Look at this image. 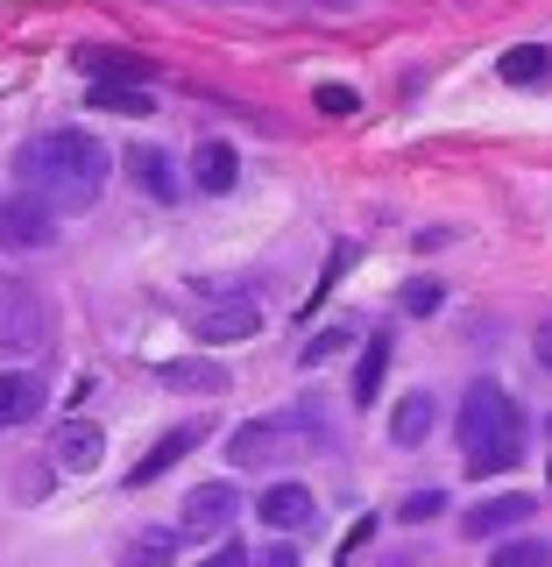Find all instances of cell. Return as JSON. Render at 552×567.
Segmentation results:
<instances>
[{"mask_svg": "<svg viewBox=\"0 0 552 567\" xmlns=\"http://www.w3.org/2000/svg\"><path fill=\"white\" fill-rule=\"evenodd\" d=\"M106 171H114V156L85 128H50V135H29L14 150L22 199H35L43 213H93L106 192Z\"/></svg>", "mask_w": 552, "mask_h": 567, "instance_id": "1", "label": "cell"}, {"mask_svg": "<svg viewBox=\"0 0 552 567\" xmlns=\"http://www.w3.org/2000/svg\"><path fill=\"white\" fill-rule=\"evenodd\" d=\"M454 433H460V468H468V475H503V468L524 461L531 425H524L518 398H510L503 383H468Z\"/></svg>", "mask_w": 552, "mask_h": 567, "instance_id": "2", "label": "cell"}, {"mask_svg": "<svg viewBox=\"0 0 552 567\" xmlns=\"http://www.w3.org/2000/svg\"><path fill=\"white\" fill-rule=\"evenodd\" d=\"M312 447H333V425L312 412V404H291V412L248 419L227 433V461L235 468H270V461H305Z\"/></svg>", "mask_w": 552, "mask_h": 567, "instance_id": "3", "label": "cell"}, {"mask_svg": "<svg viewBox=\"0 0 552 567\" xmlns=\"http://www.w3.org/2000/svg\"><path fill=\"white\" fill-rule=\"evenodd\" d=\"M43 341H50V312H43V291L0 270V354H35Z\"/></svg>", "mask_w": 552, "mask_h": 567, "instance_id": "4", "label": "cell"}, {"mask_svg": "<svg viewBox=\"0 0 552 567\" xmlns=\"http://www.w3.org/2000/svg\"><path fill=\"white\" fill-rule=\"evenodd\" d=\"M262 327V306L248 291H206L199 306H191V333H199L206 348H227V341H248V333Z\"/></svg>", "mask_w": 552, "mask_h": 567, "instance_id": "5", "label": "cell"}, {"mask_svg": "<svg viewBox=\"0 0 552 567\" xmlns=\"http://www.w3.org/2000/svg\"><path fill=\"white\" fill-rule=\"evenodd\" d=\"M58 241V213H43L35 199H0V248H14V256H35V248Z\"/></svg>", "mask_w": 552, "mask_h": 567, "instance_id": "6", "label": "cell"}, {"mask_svg": "<svg viewBox=\"0 0 552 567\" xmlns=\"http://www.w3.org/2000/svg\"><path fill=\"white\" fill-rule=\"evenodd\" d=\"M128 177H135V192H149L156 206H177L185 199V177H177V164H170V150H156V142H128Z\"/></svg>", "mask_w": 552, "mask_h": 567, "instance_id": "7", "label": "cell"}, {"mask_svg": "<svg viewBox=\"0 0 552 567\" xmlns=\"http://www.w3.org/2000/svg\"><path fill=\"white\" fill-rule=\"evenodd\" d=\"M50 461H58L64 475H93L100 461H106V433L93 419H64L58 433H50Z\"/></svg>", "mask_w": 552, "mask_h": 567, "instance_id": "8", "label": "cell"}, {"mask_svg": "<svg viewBox=\"0 0 552 567\" xmlns=\"http://www.w3.org/2000/svg\"><path fill=\"white\" fill-rule=\"evenodd\" d=\"M191 185H199L206 199H227V192L241 185V150L220 142V135H206L199 150H191Z\"/></svg>", "mask_w": 552, "mask_h": 567, "instance_id": "9", "label": "cell"}, {"mask_svg": "<svg viewBox=\"0 0 552 567\" xmlns=\"http://www.w3.org/2000/svg\"><path fill=\"white\" fill-rule=\"evenodd\" d=\"M256 518L270 525V532H305L319 518V496L305 483H270V489L256 496Z\"/></svg>", "mask_w": 552, "mask_h": 567, "instance_id": "10", "label": "cell"}, {"mask_svg": "<svg viewBox=\"0 0 552 567\" xmlns=\"http://www.w3.org/2000/svg\"><path fill=\"white\" fill-rule=\"evenodd\" d=\"M199 440H206V419H185V425H170V433H164V440H156V447H149V454H142L135 468H128V489L156 483V475H170L177 461H185L191 447H199Z\"/></svg>", "mask_w": 552, "mask_h": 567, "instance_id": "11", "label": "cell"}, {"mask_svg": "<svg viewBox=\"0 0 552 567\" xmlns=\"http://www.w3.org/2000/svg\"><path fill=\"white\" fill-rule=\"evenodd\" d=\"M531 511H539L531 496H482V504L460 518V532H468V539H510V532H518Z\"/></svg>", "mask_w": 552, "mask_h": 567, "instance_id": "12", "label": "cell"}, {"mask_svg": "<svg viewBox=\"0 0 552 567\" xmlns=\"http://www.w3.org/2000/svg\"><path fill=\"white\" fill-rule=\"evenodd\" d=\"M35 412H43V377H29V369H0V433H22Z\"/></svg>", "mask_w": 552, "mask_h": 567, "instance_id": "13", "label": "cell"}, {"mask_svg": "<svg viewBox=\"0 0 552 567\" xmlns=\"http://www.w3.org/2000/svg\"><path fill=\"white\" fill-rule=\"evenodd\" d=\"M235 511H241L235 483H199V489L185 496V532H227Z\"/></svg>", "mask_w": 552, "mask_h": 567, "instance_id": "14", "label": "cell"}, {"mask_svg": "<svg viewBox=\"0 0 552 567\" xmlns=\"http://www.w3.org/2000/svg\"><path fill=\"white\" fill-rule=\"evenodd\" d=\"M439 425V398L433 390H412V398H397V412H389V440L397 447H425Z\"/></svg>", "mask_w": 552, "mask_h": 567, "instance_id": "15", "label": "cell"}, {"mask_svg": "<svg viewBox=\"0 0 552 567\" xmlns=\"http://www.w3.org/2000/svg\"><path fill=\"white\" fill-rule=\"evenodd\" d=\"M156 377H164L170 390H191V398H220L227 390V369L212 362V354H177V362H164Z\"/></svg>", "mask_w": 552, "mask_h": 567, "instance_id": "16", "label": "cell"}, {"mask_svg": "<svg viewBox=\"0 0 552 567\" xmlns=\"http://www.w3.org/2000/svg\"><path fill=\"white\" fill-rule=\"evenodd\" d=\"M79 64L93 71V85H149V58H135V50H79Z\"/></svg>", "mask_w": 552, "mask_h": 567, "instance_id": "17", "label": "cell"}, {"mask_svg": "<svg viewBox=\"0 0 552 567\" xmlns=\"http://www.w3.org/2000/svg\"><path fill=\"white\" fill-rule=\"evenodd\" d=\"M177 560V532L170 525H142L121 539V567H170Z\"/></svg>", "mask_w": 552, "mask_h": 567, "instance_id": "18", "label": "cell"}, {"mask_svg": "<svg viewBox=\"0 0 552 567\" xmlns=\"http://www.w3.org/2000/svg\"><path fill=\"white\" fill-rule=\"evenodd\" d=\"M503 79H510V85H545V79H552V50H545V43L503 50Z\"/></svg>", "mask_w": 552, "mask_h": 567, "instance_id": "19", "label": "cell"}, {"mask_svg": "<svg viewBox=\"0 0 552 567\" xmlns=\"http://www.w3.org/2000/svg\"><path fill=\"white\" fill-rule=\"evenodd\" d=\"M93 106H100V114H135V121H149V93H142V85H93Z\"/></svg>", "mask_w": 552, "mask_h": 567, "instance_id": "20", "label": "cell"}, {"mask_svg": "<svg viewBox=\"0 0 552 567\" xmlns=\"http://www.w3.org/2000/svg\"><path fill=\"white\" fill-rule=\"evenodd\" d=\"M383 377H389V341H368V354H362V369H354V398H362V404H376V390H383Z\"/></svg>", "mask_w": 552, "mask_h": 567, "instance_id": "21", "label": "cell"}, {"mask_svg": "<svg viewBox=\"0 0 552 567\" xmlns=\"http://www.w3.org/2000/svg\"><path fill=\"white\" fill-rule=\"evenodd\" d=\"M489 567H552V546L545 539H503L489 554Z\"/></svg>", "mask_w": 552, "mask_h": 567, "instance_id": "22", "label": "cell"}, {"mask_svg": "<svg viewBox=\"0 0 552 567\" xmlns=\"http://www.w3.org/2000/svg\"><path fill=\"white\" fill-rule=\"evenodd\" d=\"M347 341H354L347 327H326V333H319V341H305V348H298V369H319V362H333V354H341Z\"/></svg>", "mask_w": 552, "mask_h": 567, "instance_id": "23", "label": "cell"}, {"mask_svg": "<svg viewBox=\"0 0 552 567\" xmlns=\"http://www.w3.org/2000/svg\"><path fill=\"white\" fill-rule=\"evenodd\" d=\"M439 306H447V291H439V284L433 277H412V284H404V312H439Z\"/></svg>", "mask_w": 552, "mask_h": 567, "instance_id": "24", "label": "cell"}, {"mask_svg": "<svg viewBox=\"0 0 552 567\" xmlns=\"http://www.w3.org/2000/svg\"><path fill=\"white\" fill-rule=\"evenodd\" d=\"M347 262H354V241H341V248H333V256H326V277H319V291H312V306H319V298H326V291H333V284H341V277H347ZM312 306H305V312H312Z\"/></svg>", "mask_w": 552, "mask_h": 567, "instance_id": "25", "label": "cell"}, {"mask_svg": "<svg viewBox=\"0 0 552 567\" xmlns=\"http://www.w3.org/2000/svg\"><path fill=\"white\" fill-rule=\"evenodd\" d=\"M312 106H319V114H354L362 100H354L347 85H319V93H312Z\"/></svg>", "mask_w": 552, "mask_h": 567, "instance_id": "26", "label": "cell"}, {"mask_svg": "<svg viewBox=\"0 0 552 567\" xmlns=\"http://www.w3.org/2000/svg\"><path fill=\"white\" fill-rule=\"evenodd\" d=\"M439 511H447V496H439V489H418L412 504H404V518H412V525H425V518H439Z\"/></svg>", "mask_w": 552, "mask_h": 567, "instance_id": "27", "label": "cell"}, {"mask_svg": "<svg viewBox=\"0 0 552 567\" xmlns=\"http://www.w3.org/2000/svg\"><path fill=\"white\" fill-rule=\"evenodd\" d=\"M368 532H376V518H362V525H354L347 539H341V567H347V560H354V554H362V546H368Z\"/></svg>", "mask_w": 552, "mask_h": 567, "instance_id": "28", "label": "cell"}, {"mask_svg": "<svg viewBox=\"0 0 552 567\" xmlns=\"http://www.w3.org/2000/svg\"><path fill=\"white\" fill-rule=\"evenodd\" d=\"M199 567H248V546H235V539H227L220 554H212V560H199Z\"/></svg>", "mask_w": 552, "mask_h": 567, "instance_id": "29", "label": "cell"}, {"mask_svg": "<svg viewBox=\"0 0 552 567\" xmlns=\"http://www.w3.org/2000/svg\"><path fill=\"white\" fill-rule=\"evenodd\" d=\"M531 348H539V362L552 369V319H539V341H531Z\"/></svg>", "mask_w": 552, "mask_h": 567, "instance_id": "30", "label": "cell"}, {"mask_svg": "<svg viewBox=\"0 0 552 567\" xmlns=\"http://www.w3.org/2000/svg\"><path fill=\"white\" fill-rule=\"evenodd\" d=\"M262 567H298V554H291V546H270V554H262Z\"/></svg>", "mask_w": 552, "mask_h": 567, "instance_id": "31", "label": "cell"}, {"mask_svg": "<svg viewBox=\"0 0 552 567\" xmlns=\"http://www.w3.org/2000/svg\"><path fill=\"white\" fill-rule=\"evenodd\" d=\"M545 483H552V468H545Z\"/></svg>", "mask_w": 552, "mask_h": 567, "instance_id": "32", "label": "cell"}]
</instances>
